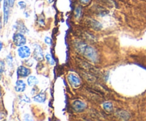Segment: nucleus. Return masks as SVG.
Instances as JSON below:
<instances>
[{"instance_id": "nucleus-1", "label": "nucleus", "mask_w": 146, "mask_h": 121, "mask_svg": "<svg viewBox=\"0 0 146 121\" xmlns=\"http://www.w3.org/2000/svg\"><path fill=\"white\" fill-rule=\"evenodd\" d=\"M77 48L80 51V52L84 54L86 56L93 61H96L97 60V54L95 50L92 47L87 46L83 43H79L78 44Z\"/></svg>"}, {"instance_id": "nucleus-2", "label": "nucleus", "mask_w": 146, "mask_h": 121, "mask_svg": "<svg viewBox=\"0 0 146 121\" xmlns=\"http://www.w3.org/2000/svg\"><path fill=\"white\" fill-rule=\"evenodd\" d=\"M13 41L17 46H22L26 44V38L21 33H15L13 36Z\"/></svg>"}, {"instance_id": "nucleus-3", "label": "nucleus", "mask_w": 146, "mask_h": 121, "mask_svg": "<svg viewBox=\"0 0 146 121\" xmlns=\"http://www.w3.org/2000/svg\"><path fill=\"white\" fill-rule=\"evenodd\" d=\"M34 58L38 61H41L44 59V54L41 49V46L38 44H36L34 46Z\"/></svg>"}, {"instance_id": "nucleus-4", "label": "nucleus", "mask_w": 146, "mask_h": 121, "mask_svg": "<svg viewBox=\"0 0 146 121\" xmlns=\"http://www.w3.org/2000/svg\"><path fill=\"white\" fill-rule=\"evenodd\" d=\"M18 54L20 58H27L31 55V50L29 47L22 46H20L18 49Z\"/></svg>"}, {"instance_id": "nucleus-5", "label": "nucleus", "mask_w": 146, "mask_h": 121, "mask_svg": "<svg viewBox=\"0 0 146 121\" xmlns=\"http://www.w3.org/2000/svg\"><path fill=\"white\" fill-rule=\"evenodd\" d=\"M68 80L71 85L74 88H77L81 85V80L77 75L71 73L68 75Z\"/></svg>"}, {"instance_id": "nucleus-6", "label": "nucleus", "mask_w": 146, "mask_h": 121, "mask_svg": "<svg viewBox=\"0 0 146 121\" xmlns=\"http://www.w3.org/2000/svg\"><path fill=\"white\" fill-rule=\"evenodd\" d=\"M30 73H31V71L29 68L23 66V65H21L17 68V75L19 77L24 78V77L29 76Z\"/></svg>"}, {"instance_id": "nucleus-7", "label": "nucleus", "mask_w": 146, "mask_h": 121, "mask_svg": "<svg viewBox=\"0 0 146 121\" xmlns=\"http://www.w3.org/2000/svg\"><path fill=\"white\" fill-rule=\"evenodd\" d=\"M72 105L74 109L76 111H77V112H81V111L84 110L86 108V104L84 102H82L81 101H78V100L74 101L73 102Z\"/></svg>"}, {"instance_id": "nucleus-8", "label": "nucleus", "mask_w": 146, "mask_h": 121, "mask_svg": "<svg viewBox=\"0 0 146 121\" xmlns=\"http://www.w3.org/2000/svg\"><path fill=\"white\" fill-rule=\"evenodd\" d=\"M9 0H4V21L7 23L9 15Z\"/></svg>"}, {"instance_id": "nucleus-9", "label": "nucleus", "mask_w": 146, "mask_h": 121, "mask_svg": "<svg viewBox=\"0 0 146 121\" xmlns=\"http://www.w3.org/2000/svg\"><path fill=\"white\" fill-rule=\"evenodd\" d=\"M26 88V85L24 83V82L21 80H18L16 83V86H15V90L17 92H23V91L25 90Z\"/></svg>"}, {"instance_id": "nucleus-10", "label": "nucleus", "mask_w": 146, "mask_h": 121, "mask_svg": "<svg viewBox=\"0 0 146 121\" xmlns=\"http://www.w3.org/2000/svg\"><path fill=\"white\" fill-rule=\"evenodd\" d=\"M33 100L36 102H44L46 101V94L44 93L41 92L38 94V95H35L33 97Z\"/></svg>"}, {"instance_id": "nucleus-11", "label": "nucleus", "mask_w": 146, "mask_h": 121, "mask_svg": "<svg viewBox=\"0 0 146 121\" xmlns=\"http://www.w3.org/2000/svg\"><path fill=\"white\" fill-rule=\"evenodd\" d=\"M27 83H28V85L29 86H34V85H36L38 83V81L35 76L31 75V76H29L27 78Z\"/></svg>"}, {"instance_id": "nucleus-12", "label": "nucleus", "mask_w": 146, "mask_h": 121, "mask_svg": "<svg viewBox=\"0 0 146 121\" xmlns=\"http://www.w3.org/2000/svg\"><path fill=\"white\" fill-rule=\"evenodd\" d=\"M17 26L16 27L17 31H20L21 33H27L28 32V29L27 28V27L24 26V24L21 22H17Z\"/></svg>"}, {"instance_id": "nucleus-13", "label": "nucleus", "mask_w": 146, "mask_h": 121, "mask_svg": "<svg viewBox=\"0 0 146 121\" xmlns=\"http://www.w3.org/2000/svg\"><path fill=\"white\" fill-rule=\"evenodd\" d=\"M103 108H104V109L108 112H111L113 111V109L112 103L110 102H104V105H103Z\"/></svg>"}, {"instance_id": "nucleus-14", "label": "nucleus", "mask_w": 146, "mask_h": 121, "mask_svg": "<svg viewBox=\"0 0 146 121\" xmlns=\"http://www.w3.org/2000/svg\"><path fill=\"white\" fill-rule=\"evenodd\" d=\"M91 26H92L93 28H95V29L98 30V29H100V28H102V26H101V24H100L99 22H98V21H95V20H91Z\"/></svg>"}, {"instance_id": "nucleus-15", "label": "nucleus", "mask_w": 146, "mask_h": 121, "mask_svg": "<svg viewBox=\"0 0 146 121\" xmlns=\"http://www.w3.org/2000/svg\"><path fill=\"white\" fill-rule=\"evenodd\" d=\"M46 59L47 60V61H48L51 65H54V64H55L54 59L50 54H46Z\"/></svg>"}, {"instance_id": "nucleus-16", "label": "nucleus", "mask_w": 146, "mask_h": 121, "mask_svg": "<svg viewBox=\"0 0 146 121\" xmlns=\"http://www.w3.org/2000/svg\"><path fill=\"white\" fill-rule=\"evenodd\" d=\"M118 113L119 114V115H118V117L121 118H123L124 120L128 119V117H129V115H128V112H125V111H123V112H118Z\"/></svg>"}, {"instance_id": "nucleus-17", "label": "nucleus", "mask_w": 146, "mask_h": 121, "mask_svg": "<svg viewBox=\"0 0 146 121\" xmlns=\"http://www.w3.org/2000/svg\"><path fill=\"white\" fill-rule=\"evenodd\" d=\"M20 101H23L26 102H30V99L27 96V95H23L21 98Z\"/></svg>"}, {"instance_id": "nucleus-18", "label": "nucleus", "mask_w": 146, "mask_h": 121, "mask_svg": "<svg viewBox=\"0 0 146 121\" xmlns=\"http://www.w3.org/2000/svg\"><path fill=\"white\" fill-rule=\"evenodd\" d=\"M19 6L20 8L21 9H24L26 8V3L24 2V1H19Z\"/></svg>"}, {"instance_id": "nucleus-19", "label": "nucleus", "mask_w": 146, "mask_h": 121, "mask_svg": "<svg viewBox=\"0 0 146 121\" xmlns=\"http://www.w3.org/2000/svg\"><path fill=\"white\" fill-rule=\"evenodd\" d=\"M76 14L77 17H80L81 14V9L80 7H77L76 9Z\"/></svg>"}, {"instance_id": "nucleus-20", "label": "nucleus", "mask_w": 146, "mask_h": 121, "mask_svg": "<svg viewBox=\"0 0 146 121\" xmlns=\"http://www.w3.org/2000/svg\"><path fill=\"white\" fill-rule=\"evenodd\" d=\"M44 41L46 42V44H47L48 45H51V40L49 37L46 36L45 38H44Z\"/></svg>"}, {"instance_id": "nucleus-21", "label": "nucleus", "mask_w": 146, "mask_h": 121, "mask_svg": "<svg viewBox=\"0 0 146 121\" xmlns=\"http://www.w3.org/2000/svg\"><path fill=\"white\" fill-rule=\"evenodd\" d=\"M7 62H8L9 65L12 66V65H11V62H12V57H11V56H8L7 57Z\"/></svg>"}, {"instance_id": "nucleus-22", "label": "nucleus", "mask_w": 146, "mask_h": 121, "mask_svg": "<svg viewBox=\"0 0 146 121\" xmlns=\"http://www.w3.org/2000/svg\"><path fill=\"white\" fill-rule=\"evenodd\" d=\"M4 61H1V73H2L3 71H4Z\"/></svg>"}, {"instance_id": "nucleus-23", "label": "nucleus", "mask_w": 146, "mask_h": 121, "mask_svg": "<svg viewBox=\"0 0 146 121\" xmlns=\"http://www.w3.org/2000/svg\"><path fill=\"white\" fill-rule=\"evenodd\" d=\"M80 1H81V3L84 4H87L90 2V0H80Z\"/></svg>"}, {"instance_id": "nucleus-24", "label": "nucleus", "mask_w": 146, "mask_h": 121, "mask_svg": "<svg viewBox=\"0 0 146 121\" xmlns=\"http://www.w3.org/2000/svg\"><path fill=\"white\" fill-rule=\"evenodd\" d=\"M9 1L10 7H12L13 6H14V1H15V0H9Z\"/></svg>"}, {"instance_id": "nucleus-25", "label": "nucleus", "mask_w": 146, "mask_h": 121, "mask_svg": "<svg viewBox=\"0 0 146 121\" xmlns=\"http://www.w3.org/2000/svg\"><path fill=\"white\" fill-rule=\"evenodd\" d=\"M48 1H49V3H52L54 1V0H48Z\"/></svg>"}]
</instances>
